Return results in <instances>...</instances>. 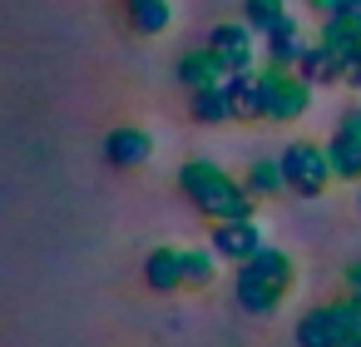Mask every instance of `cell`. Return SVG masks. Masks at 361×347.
Returning a JSON list of instances; mask_svg holds the SVG:
<instances>
[{"instance_id": "obj_18", "label": "cell", "mask_w": 361, "mask_h": 347, "mask_svg": "<svg viewBox=\"0 0 361 347\" xmlns=\"http://www.w3.org/2000/svg\"><path fill=\"white\" fill-rule=\"evenodd\" d=\"M247 194L252 199H272V194H282L287 189V179H282V159H257V164H247Z\"/></svg>"}, {"instance_id": "obj_15", "label": "cell", "mask_w": 361, "mask_h": 347, "mask_svg": "<svg viewBox=\"0 0 361 347\" xmlns=\"http://www.w3.org/2000/svg\"><path fill=\"white\" fill-rule=\"evenodd\" d=\"M188 114L198 124H228L233 119V100H228V85H208V90H193L188 100Z\"/></svg>"}, {"instance_id": "obj_3", "label": "cell", "mask_w": 361, "mask_h": 347, "mask_svg": "<svg viewBox=\"0 0 361 347\" xmlns=\"http://www.w3.org/2000/svg\"><path fill=\"white\" fill-rule=\"evenodd\" d=\"M277 159H282V179H287V189H292L297 199H322L326 184L336 179V174H331V159H326V144L297 139V144H287Z\"/></svg>"}, {"instance_id": "obj_17", "label": "cell", "mask_w": 361, "mask_h": 347, "mask_svg": "<svg viewBox=\"0 0 361 347\" xmlns=\"http://www.w3.org/2000/svg\"><path fill=\"white\" fill-rule=\"evenodd\" d=\"M297 75H302L307 85H331V80H341V60H336V55H326L322 45H312V50H302Z\"/></svg>"}, {"instance_id": "obj_6", "label": "cell", "mask_w": 361, "mask_h": 347, "mask_svg": "<svg viewBox=\"0 0 361 347\" xmlns=\"http://www.w3.org/2000/svg\"><path fill=\"white\" fill-rule=\"evenodd\" d=\"M228 100H233V119H267V70L228 75Z\"/></svg>"}, {"instance_id": "obj_25", "label": "cell", "mask_w": 361, "mask_h": 347, "mask_svg": "<svg viewBox=\"0 0 361 347\" xmlns=\"http://www.w3.org/2000/svg\"><path fill=\"white\" fill-rule=\"evenodd\" d=\"M341 80H346V85H351V90H361V55H356V60H351V65H346V70H341Z\"/></svg>"}, {"instance_id": "obj_13", "label": "cell", "mask_w": 361, "mask_h": 347, "mask_svg": "<svg viewBox=\"0 0 361 347\" xmlns=\"http://www.w3.org/2000/svg\"><path fill=\"white\" fill-rule=\"evenodd\" d=\"M297 347H341L336 322H331V307H307L297 317Z\"/></svg>"}, {"instance_id": "obj_24", "label": "cell", "mask_w": 361, "mask_h": 347, "mask_svg": "<svg viewBox=\"0 0 361 347\" xmlns=\"http://www.w3.org/2000/svg\"><path fill=\"white\" fill-rule=\"evenodd\" d=\"M341 20H351V25H361V0H341V11H336Z\"/></svg>"}, {"instance_id": "obj_8", "label": "cell", "mask_w": 361, "mask_h": 347, "mask_svg": "<svg viewBox=\"0 0 361 347\" xmlns=\"http://www.w3.org/2000/svg\"><path fill=\"white\" fill-rule=\"evenodd\" d=\"M149 154H154V134H149V129L119 124V129H109V139H104V159H109L114 169H139V164H149Z\"/></svg>"}, {"instance_id": "obj_20", "label": "cell", "mask_w": 361, "mask_h": 347, "mask_svg": "<svg viewBox=\"0 0 361 347\" xmlns=\"http://www.w3.org/2000/svg\"><path fill=\"white\" fill-rule=\"evenodd\" d=\"M326 307H331V322H336L341 347H361V302H356V298H336V302H326Z\"/></svg>"}, {"instance_id": "obj_12", "label": "cell", "mask_w": 361, "mask_h": 347, "mask_svg": "<svg viewBox=\"0 0 361 347\" xmlns=\"http://www.w3.org/2000/svg\"><path fill=\"white\" fill-rule=\"evenodd\" d=\"M317 45H322L326 55H336L341 70H346V65L356 60V25L341 20V16H322V35H317Z\"/></svg>"}, {"instance_id": "obj_10", "label": "cell", "mask_w": 361, "mask_h": 347, "mask_svg": "<svg viewBox=\"0 0 361 347\" xmlns=\"http://www.w3.org/2000/svg\"><path fill=\"white\" fill-rule=\"evenodd\" d=\"M302 30H297V20L292 16H282L272 30H267V65H277V70H297V60H302Z\"/></svg>"}, {"instance_id": "obj_2", "label": "cell", "mask_w": 361, "mask_h": 347, "mask_svg": "<svg viewBox=\"0 0 361 347\" xmlns=\"http://www.w3.org/2000/svg\"><path fill=\"white\" fill-rule=\"evenodd\" d=\"M292 283H297V268H292V258L282 248L262 243L247 263H238V302H243V312H257V317L277 312L282 298L292 293Z\"/></svg>"}, {"instance_id": "obj_1", "label": "cell", "mask_w": 361, "mask_h": 347, "mask_svg": "<svg viewBox=\"0 0 361 347\" xmlns=\"http://www.w3.org/2000/svg\"><path fill=\"white\" fill-rule=\"evenodd\" d=\"M178 189L188 194V204L213 218V223H228V218H252V194L247 184H238L228 169H218L213 159H188L178 169Z\"/></svg>"}, {"instance_id": "obj_9", "label": "cell", "mask_w": 361, "mask_h": 347, "mask_svg": "<svg viewBox=\"0 0 361 347\" xmlns=\"http://www.w3.org/2000/svg\"><path fill=\"white\" fill-rule=\"evenodd\" d=\"M208 45L218 50V60L228 65V75H243V70H252V25L243 20V25H218L213 35H208Z\"/></svg>"}, {"instance_id": "obj_16", "label": "cell", "mask_w": 361, "mask_h": 347, "mask_svg": "<svg viewBox=\"0 0 361 347\" xmlns=\"http://www.w3.org/2000/svg\"><path fill=\"white\" fill-rule=\"evenodd\" d=\"M129 25L139 35H164L173 25V6L169 0H139V6H129Z\"/></svg>"}, {"instance_id": "obj_21", "label": "cell", "mask_w": 361, "mask_h": 347, "mask_svg": "<svg viewBox=\"0 0 361 347\" xmlns=\"http://www.w3.org/2000/svg\"><path fill=\"white\" fill-rule=\"evenodd\" d=\"M282 16H287V11H282V0H247V6H243V20H247L252 30H262V35H267Z\"/></svg>"}, {"instance_id": "obj_19", "label": "cell", "mask_w": 361, "mask_h": 347, "mask_svg": "<svg viewBox=\"0 0 361 347\" xmlns=\"http://www.w3.org/2000/svg\"><path fill=\"white\" fill-rule=\"evenodd\" d=\"M218 278V253L213 248H183V288H208Z\"/></svg>"}, {"instance_id": "obj_7", "label": "cell", "mask_w": 361, "mask_h": 347, "mask_svg": "<svg viewBox=\"0 0 361 347\" xmlns=\"http://www.w3.org/2000/svg\"><path fill=\"white\" fill-rule=\"evenodd\" d=\"M257 248H262V228L252 218H228V223L213 228V253L228 258V263H247Z\"/></svg>"}, {"instance_id": "obj_11", "label": "cell", "mask_w": 361, "mask_h": 347, "mask_svg": "<svg viewBox=\"0 0 361 347\" xmlns=\"http://www.w3.org/2000/svg\"><path fill=\"white\" fill-rule=\"evenodd\" d=\"M144 283L154 293H178L183 288V248H154L144 263Z\"/></svg>"}, {"instance_id": "obj_26", "label": "cell", "mask_w": 361, "mask_h": 347, "mask_svg": "<svg viewBox=\"0 0 361 347\" xmlns=\"http://www.w3.org/2000/svg\"><path fill=\"white\" fill-rule=\"evenodd\" d=\"M307 6H312L317 16H336V11H341V0H307Z\"/></svg>"}, {"instance_id": "obj_14", "label": "cell", "mask_w": 361, "mask_h": 347, "mask_svg": "<svg viewBox=\"0 0 361 347\" xmlns=\"http://www.w3.org/2000/svg\"><path fill=\"white\" fill-rule=\"evenodd\" d=\"M326 159H331V174L341 184H361V139H351V134L336 129L326 139Z\"/></svg>"}, {"instance_id": "obj_23", "label": "cell", "mask_w": 361, "mask_h": 347, "mask_svg": "<svg viewBox=\"0 0 361 347\" xmlns=\"http://www.w3.org/2000/svg\"><path fill=\"white\" fill-rule=\"evenodd\" d=\"M346 298H356V302H361V258L346 268Z\"/></svg>"}, {"instance_id": "obj_22", "label": "cell", "mask_w": 361, "mask_h": 347, "mask_svg": "<svg viewBox=\"0 0 361 347\" xmlns=\"http://www.w3.org/2000/svg\"><path fill=\"white\" fill-rule=\"evenodd\" d=\"M336 129H341V134H351V139H361V105H356V110H346V114L336 119Z\"/></svg>"}, {"instance_id": "obj_27", "label": "cell", "mask_w": 361, "mask_h": 347, "mask_svg": "<svg viewBox=\"0 0 361 347\" xmlns=\"http://www.w3.org/2000/svg\"><path fill=\"white\" fill-rule=\"evenodd\" d=\"M124 6H139V0H124Z\"/></svg>"}, {"instance_id": "obj_28", "label": "cell", "mask_w": 361, "mask_h": 347, "mask_svg": "<svg viewBox=\"0 0 361 347\" xmlns=\"http://www.w3.org/2000/svg\"><path fill=\"white\" fill-rule=\"evenodd\" d=\"M356 204H361V194H356Z\"/></svg>"}, {"instance_id": "obj_4", "label": "cell", "mask_w": 361, "mask_h": 347, "mask_svg": "<svg viewBox=\"0 0 361 347\" xmlns=\"http://www.w3.org/2000/svg\"><path fill=\"white\" fill-rule=\"evenodd\" d=\"M267 70V119H302L312 110V85L297 75V70H277V65H262Z\"/></svg>"}, {"instance_id": "obj_5", "label": "cell", "mask_w": 361, "mask_h": 347, "mask_svg": "<svg viewBox=\"0 0 361 347\" xmlns=\"http://www.w3.org/2000/svg\"><path fill=\"white\" fill-rule=\"evenodd\" d=\"M173 75H178V85H188V95H193V90H208V85H228V65L218 60L213 45L183 50L178 65H173Z\"/></svg>"}]
</instances>
